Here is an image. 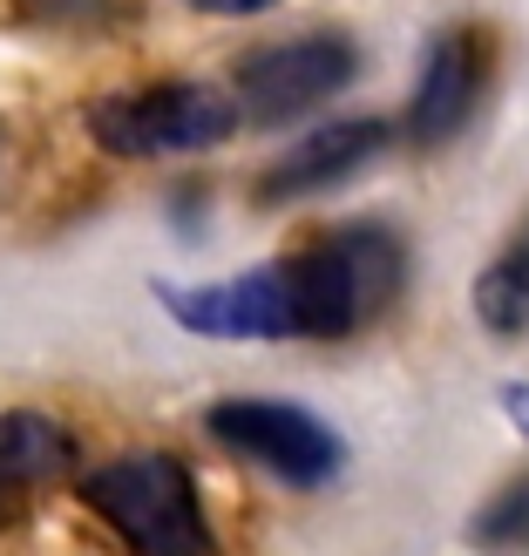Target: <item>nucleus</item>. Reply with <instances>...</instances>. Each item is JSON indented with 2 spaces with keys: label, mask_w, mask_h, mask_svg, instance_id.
Returning a JSON list of instances; mask_svg holds the SVG:
<instances>
[{
  "label": "nucleus",
  "mask_w": 529,
  "mask_h": 556,
  "mask_svg": "<svg viewBox=\"0 0 529 556\" xmlns=\"http://www.w3.org/2000/svg\"><path fill=\"white\" fill-rule=\"evenodd\" d=\"M75 495L129 556H217L198 476L163 448H136L89 468Z\"/></svg>",
  "instance_id": "1"
},
{
  "label": "nucleus",
  "mask_w": 529,
  "mask_h": 556,
  "mask_svg": "<svg viewBox=\"0 0 529 556\" xmlns=\"http://www.w3.org/2000/svg\"><path fill=\"white\" fill-rule=\"evenodd\" d=\"M286 265H292L305 340H347V332H360L401 299L407 244L387 225H340L286 252Z\"/></svg>",
  "instance_id": "2"
},
{
  "label": "nucleus",
  "mask_w": 529,
  "mask_h": 556,
  "mask_svg": "<svg viewBox=\"0 0 529 556\" xmlns=\"http://www.w3.org/2000/svg\"><path fill=\"white\" fill-rule=\"evenodd\" d=\"M238 123H244L238 96L211 89V81H150V89L89 102V136L109 156H129V163L217 150L231 143Z\"/></svg>",
  "instance_id": "3"
},
{
  "label": "nucleus",
  "mask_w": 529,
  "mask_h": 556,
  "mask_svg": "<svg viewBox=\"0 0 529 556\" xmlns=\"http://www.w3.org/2000/svg\"><path fill=\"white\" fill-rule=\"evenodd\" d=\"M204 428L225 455L265 468L286 489H326L347 468V441L332 434L313 407L299 401H265V394H238V401H211Z\"/></svg>",
  "instance_id": "4"
},
{
  "label": "nucleus",
  "mask_w": 529,
  "mask_h": 556,
  "mask_svg": "<svg viewBox=\"0 0 529 556\" xmlns=\"http://www.w3.org/2000/svg\"><path fill=\"white\" fill-rule=\"evenodd\" d=\"M156 305L198 340H305L299 326V292L292 265L272 258L238 278H211V286H156Z\"/></svg>",
  "instance_id": "5"
},
{
  "label": "nucleus",
  "mask_w": 529,
  "mask_h": 556,
  "mask_svg": "<svg viewBox=\"0 0 529 556\" xmlns=\"http://www.w3.org/2000/svg\"><path fill=\"white\" fill-rule=\"evenodd\" d=\"M360 75V54L347 35H292L259 54H244L231 68V96L252 123H292L305 109H319Z\"/></svg>",
  "instance_id": "6"
},
{
  "label": "nucleus",
  "mask_w": 529,
  "mask_h": 556,
  "mask_svg": "<svg viewBox=\"0 0 529 556\" xmlns=\"http://www.w3.org/2000/svg\"><path fill=\"white\" fill-rule=\"evenodd\" d=\"M482 81H489V48L476 27H449L434 35L428 62H421V81H414V102H407V143L414 150H441L468 129L482 102Z\"/></svg>",
  "instance_id": "7"
},
{
  "label": "nucleus",
  "mask_w": 529,
  "mask_h": 556,
  "mask_svg": "<svg viewBox=\"0 0 529 556\" xmlns=\"http://www.w3.org/2000/svg\"><path fill=\"white\" fill-rule=\"evenodd\" d=\"M387 143H394V129H387L380 116L326 123V129L305 136V143H292V150L278 156L252 190H259V204H299V198H319V190L360 177V170H367V163H374Z\"/></svg>",
  "instance_id": "8"
},
{
  "label": "nucleus",
  "mask_w": 529,
  "mask_h": 556,
  "mask_svg": "<svg viewBox=\"0 0 529 556\" xmlns=\"http://www.w3.org/2000/svg\"><path fill=\"white\" fill-rule=\"evenodd\" d=\"M75 462H81V448H75L68 421H54L41 407H8L0 414V495L68 482Z\"/></svg>",
  "instance_id": "9"
},
{
  "label": "nucleus",
  "mask_w": 529,
  "mask_h": 556,
  "mask_svg": "<svg viewBox=\"0 0 529 556\" xmlns=\"http://www.w3.org/2000/svg\"><path fill=\"white\" fill-rule=\"evenodd\" d=\"M476 319L489 332H503V340H516V332L529 326V217L516 225V238L482 265L476 278Z\"/></svg>",
  "instance_id": "10"
},
{
  "label": "nucleus",
  "mask_w": 529,
  "mask_h": 556,
  "mask_svg": "<svg viewBox=\"0 0 529 556\" xmlns=\"http://www.w3.org/2000/svg\"><path fill=\"white\" fill-rule=\"evenodd\" d=\"M468 543H476V549H495V556L529 549V476H509V482L476 509V522H468Z\"/></svg>",
  "instance_id": "11"
},
{
  "label": "nucleus",
  "mask_w": 529,
  "mask_h": 556,
  "mask_svg": "<svg viewBox=\"0 0 529 556\" xmlns=\"http://www.w3.org/2000/svg\"><path fill=\"white\" fill-rule=\"evenodd\" d=\"M184 8H198V14H225V21H244V14L278 8V0H184Z\"/></svg>",
  "instance_id": "12"
},
{
  "label": "nucleus",
  "mask_w": 529,
  "mask_h": 556,
  "mask_svg": "<svg viewBox=\"0 0 529 556\" xmlns=\"http://www.w3.org/2000/svg\"><path fill=\"white\" fill-rule=\"evenodd\" d=\"M503 414H509V421L522 428V441H529V380H509L503 387Z\"/></svg>",
  "instance_id": "13"
}]
</instances>
